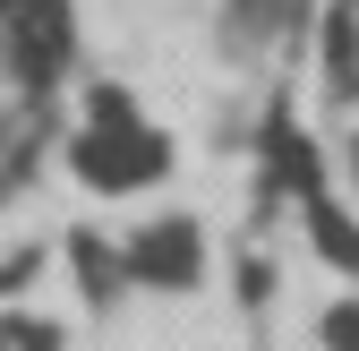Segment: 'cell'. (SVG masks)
I'll return each instance as SVG.
<instances>
[{"instance_id":"1","label":"cell","mask_w":359,"mask_h":351,"mask_svg":"<svg viewBox=\"0 0 359 351\" xmlns=\"http://www.w3.org/2000/svg\"><path fill=\"white\" fill-rule=\"evenodd\" d=\"M86 86V0H0V214L52 171Z\"/></svg>"}]
</instances>
